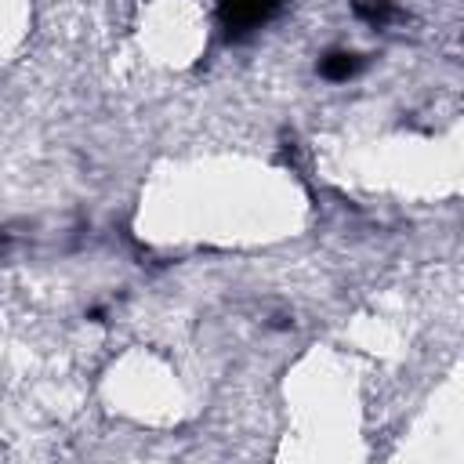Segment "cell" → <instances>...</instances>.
<instances>
[{"mask_svg":"<svg viewBox=\"0 0 464 464\" xmlns=\"http://www.w3.org/2000/svg\"><path fill=\"white\" fill-rule=\"evenodd\" d=\"M355 14L366 18V22H373V25H384V22H392L399 11H395L388 0H362V4H355Z\"/></svg>","mask_w":464,"mask_h":464,"instance_id":"obj_3","label":"cell"},{"mask_svg":"<svg viewBox=\"0 0 464 464\" xmlns=\"http://www.w3.org/2000/svg\"><path fill=\"white\" fill-rule=\"evenodd\" d=\"M359 65H362L359 54H352V51H334V54H326V58L319 62V72H323L326 80H337V83H341V80L355 76Z\"/></svg>","mask_w":464,"mask_h":464,"instance_id":"obj_2","label":"cell"},{"mask_svg":"<svg viewBox=\"0 0 464 464\" xmlns=\"http://www.w3.org/2000/svg\"><path fill=\"white\" fill-rule=\"evenodd\" d=\"M276 4L279 0H221V18L228 22V29H250L268 18Z\"/></svg>","mask_w":464,"mask_h":464,"instance_id":"obj_1","label":"cell"}]
</instances>
